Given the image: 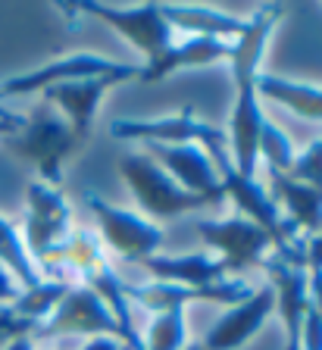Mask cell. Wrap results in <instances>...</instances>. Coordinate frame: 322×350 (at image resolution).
<instances>
[{"label":"cell","mask_w":322,"mask_h":350,"mask_svg":"<svg viewBox=\"0 0 322 350\" xmlns=\"http://www.w3.org/2000/svg\"><path fill=\"white\" fill-rule=\"evenodd\" d=\"M7 147L16 157L35 163L38 172H41L38 182L51 185V188H59V182H63V166H66V160L79 150V141H75L66 119L59 116L51 103L41 100V107H35L29 116H25L23 129L7 138Z\"/></svg>","instance_id":"cell-1"},{"label":"cell","mask_w":322,"mask_h":350,"mask_svg":"<svg viewBox=\"0 0 322 350\" xmlns=\"http://www.w3.org/2000/svg\"><path fill=\"white\" fill-rule=\"evenodd\" d=\"M119 172H122L125 185L132 191L135 204L154 219H172V216H182V213L216 204L210 197H198L191 191H185L182 185H176L157 166V160L150 153H125L119 160Z\"/></svg>","instance_id":"cell-2"},{"label":"cell","mask_w":322,"mask_h":350,"mask_svg":"<svg viewBox=\"0 0 322 350\" xmlns=\"http://www.w3.org/2000/svg\"><path fill=\"white\" fill-rule=\"evenodd\" d=\"M110 135L119 141H144V144H166V147L198 144L210 153L213 166L228 160L226 131L198 119L191 109H185L178 116H160V119H119V122H113Z\"/></svg>","instance_id":"cell-3"},{"label":"cell","mask_w":322,"mask_h":350,"mask_svg":"<svg viewBox=\"0 0 322 350\" xmlns=\"http://www.w3.org/2000/svg\"><path fill=\"white\" fill-rule=\"evenodd\" d=\"M72 234V210L59 188L44 182H31L25 191V250L31 262H51L63 254V244Z\"/></svg>","instance_id":"cell-4"},{"label":"cell","mask_w":322,"mask_h":350,"mask_svg":"<svg viewBox=\"0 0 322 350\" xmlns=\"http://www.w3.org/2000/svg\"><path fill=\"white\" fill-rule=\"evenodd\" d=\"M88 197V206L97 219V228H100L103 244L125 262H144L147 256L160 254L163 247V232L147 222L141 213L122 210V206L103 200L100 194H85Z\"/></svg>","instance_id":"cell-5"},{"label":"cell","mask_w":322,"mask_h":350,"mask_svg":"<svg viewBox=\"0 0 322 350\" xmlns=\"http://www.w3.org/2000/svg\"><path fill=\"white\" fill-rule=\"evenodd\" d=\"M141 75V66H125L122 72H113V75H97V79H81V81H66V85H53L47 88L44 103H51L57 109L59 116L69 122L72 129L75 141L79 147L91 138V129H94V119H97V109H100L103 97L110 94L116 85L122 81H132Z\"/></svg>","instance_id":"cell-6"},{"label":"cell","mask_w":322,"mask_h":350,"mask_svg":"<svg viewBox=\"0 0 322 350\" xmlns=\"http://www.w3.org/2000/svg\"><path fill=\"white\" fill-rule=\"evenodd\" d=\"M198 234L204 238L206 247L219 254L216 260L226 266L228 275L260 266L269 256V247H272L269 234L244 216L219 219V222L216 219H200Z\"/></svg>","instance_id":"cell-7"},{"label":"cell","mask_w":322,"mask_h":350,"mask_svg":"<svg viewBox=\"0 0 322 350\" xmlns=\"http://www.w3.org/2000/svg\"><path fill=\"white\" fill-rule=\"evenodd\" d=\"M75 10L85 16H97L110 29H116L138 53H144L147 63H154L169 44L172 29L160 13V3H141V7H110V3H75Z\"/></svg>","instance_id":"cell-8"},{"label":"cell","mask_w":322,"mask_h":350,"mask_svg":"<svg viewBox=\"0 0 322 350\" xmlns=\"http://www.w3.org/2000/svg\"><path fill=\"white\" fill-rule=\"evenodd\" d=\"M59 335H85V338L113 335L122 341L119 325L113 319V313L107 310V304L85 284L69 288V294L51 313V319H44L31 332V338H59Z\"/></svg>","instance_id":"cell-9"},{"label":"cell","mask_w":322,"mask_h":350,"mask_svg":"<svg viewBox=\"0 0 322 350\" xmlns=\"http://www.w3.org/2000/svg\"><path fill=\"white\" fill-rule=\"evenodd\" d=\"M254 294V288L241 282V278H226L219 284L210 288H182V284H125V297L129 304H141L150 313H169V310H182L188 304H222V306H234L247 300Z\"/></svg>","instance_id":"cell-10"},{"label":"cell","mask_w":322,"mask_h":350,"mask_svg":"<svg viewBox=\"0 0 322 350\" xmlns=\"http://www.w3.org/2000/svg\"><path fill=\"white\" fill-rule=\"evenodd\" d=\"M129 63H116L110 57H100V53H69L63 59H53V63L41 66V69H31V72L13 75V79L0 81V94H44L47 88L53 85H66V81H81V79H97V75H113L122 72Z\"/></svg>","instance_id":"cell-11"},{"label":"cell","mask_w":322,"mask_h":350,"mask_svg":"<svg viewBox=\"0 0 322 350\" xmlns=\"http://www.w3.org/2000/svg\"><path fill=\"white\" fill-rule=\"evenodd\" d=\"M260 266L269 272V288L276 294V310L282 328H285V350H300V325H304V316L310 310L307 266L288 262L276 254H269Z\"/></svg>","instance_id":"cell-12"},{"label":"cell","mask_w":322,"mask_h":350,"mask_svg":"<svg viewBox=\"0 0 322 350\" xmlns=\"http://www.w3.org/2000/svg\"><path fill=\"white\" fill-rule=\"evenodd\" d=\"M263 107H260V97H256L254 81L234 88V107H232V119H228V160L232 169L244 178H254L256 172V144H260V129H263Z\"/></svg>","instance_id":"cell-13"},{"label":"cell","mask_w":322,"mask_h":350,"mask_svg":"<svg viewBox=\"0 0 322 350\" xmlns=\"http://www.w3.org/2000/svg\"><path fill=\"white\" fill-rule=\"evenodd\" d=\"M272 310H276V294H272L269 284H263L247 300L228 306L226 313L213 322V328L200 344H204V350H241L263 328Z\"/></svg>","instance_id":"cell-14"},{"label":"cell","mask_w":322,"mask_h":350,"mask_svg":"<svg viewBox=\"0 0 322 350\" xmlns=\"http://www.w3.org/2000/svg\"><path fill=\"white\" fill-rule=\"evenodd\" d=\"M150 157L157 160V166L172 178L176 185H182L185 191L198 197H210L219 204L222 200V182L219 172L213 166L210 153L198 144H182V147H166V144H147Z\"/></svg>","instance_id":"cell-15"},{"label":"cell","mask_w":322,"mask_h":350,"mask_svg":"<svg viewBox=\"0 0 322 350\" xmlns=\"http://www.w3.org/2000/svg\"><path fill=\"white\" fill-rule=\"evenodd\" d=\"M157 282L163 284H182V288H210L228 278L226 266L210 254H178V256H166V254H154L141 262Z\"/></svg>","instance_id":"cell-16"},{"label":"cell","mask_w":322,"mask_h":350,"mask_svg":"<svg viewBox=\"0 0 322 350\" xmlns=\"http://www.w3.org/2000/svg\"><path fill=\"white\" fill-rule=\"evenodd\" d=\"M282 3H269V7H260L254 13V19H247V29L241 38L232 41V53H228V63H232V81L234 88L256 81L260 75V59H263L266 41H269L272 29H276L278 16H282Z\"/></svg>","instance_id":"cell-17"},{"label":"cell","mask_w":322,"mask_h":350,"mask_svg":"<svg viewBox=\"0 0 322 350\" xmlns=\"http://www.w3.org/2000/svg\"><path fill=\"white\" fill-rule=\"evenodd\" d=\"M232 53V41H219V38H185L178 44H169L166 51L154 59V63L141 66V81H160L166 75L178 72V69H191V66H213L219 59H228Z\"/></svg>","instance_id":"cell-18"},{"label":"cell","mask_w":322,"mask_h":350,"mask_svg":"<svg viewBox=\"0 0 322 350\" xmlns=\"http://www.w3.org/2000/svg\"><path fill=\"white\" fill-rule=\"evenodd\" d=\"M160 13L169 29H182L191 38H219V41L232 38L234 41L247 29V22L238 19V16H228L213 7H200V3H160Z\"/></svg>","instance_id":"cell-19"},{"label":"cell","mask_w":322,"mask_h":350,"mask_svg":"<svg viewBox=\"0 0 322 350\" xmlns=\"http://www.w3.org/2000/svg\"><path fill=\"white\" fill-rule=\"evenodd\" d=\"M272 178V200L285 206L288 213V228L297 232V228H307V232L319 234L322 232V191L310 188V185H300L294 178L282 172H269Z\"/></svg>","instance_id":"cell-20"},{"label":"cell","mask_w":322,"mask_h":350,"mask_svg":"<svg viewBox=\"0 0 322 350\" xmlns=\"http://www.w3.org/2000/svg\"><path fill=\"white\" fill-rule=\"evenodd\" d=\"M254 88H256V97L282 103V107H288L291 113H297V116H304V119L322 122V88L282 79V75H269V72L256 75Z\"/></svg>","instance_id":"cell-21"},{"label":"cell","mask_w":322,"mask_h":350,"mask_svg":"<svg viewBox=\"0 0 322 350\" xmlns=\"http://www.w3.org/2000/svg\"><path fill=\"white\" fill-rule=\"evenodd\" d=\"M0 269L13 278L19 291L41 282V272H38V266L31 262L29 250H25L23 234L7 216H0Z\"/></svg>","instance_id":"cell-22"},{"label":"cell","mask_w":322,"mask_h":350,"mask_svg":"<svg viewBox=\"0 0 322 350\" xmlns=\"http://www.w3.org/2000/svg\"><path fill=\"white\" fill-rule=\"evenodd\" d=\"M69 288H72V284L59 282V278H41L38 284H31V288L16 294V300L10 306H13V313L19 316V319L31 322V325L38 328L44 319H51V313L63 304Z\"/></svg>","instance_id":"cell-23"},{"label":"cell","mask_w":322,"mask_h":350,"mask_svg":"<svg viewBox=\"0 0 322 350\" xmlns=\"http://www.w3.org/2000/svg\"><path fill=\"white\" fill-rule=\"evenodd\" d=\"M256 153L266 160L269 172H282L288 175L294 163V144L285 131L278 129L272 119H263V129H260V144H256Z\"/></svg>","instance_id":"cell-24"},{"label":"cell","mask_w":322,"mask_h":350,"mask_svg":"<svg viewBox=\"0 0 322 350\" xmlns=\"http://www.w3.org/2000/svg\"><path fill=\"white\" fill-rule=\"evenodd\" d=\"M185 338H188V325H185L182 310H169V313H157L147 332L144 350H182Z\"/></svg>","instance_id":"cell-25"},{"label":"cell","mask_w":322,"mask_h":350,"mask_svg":"<svg viewBox=\"0 0 322 350\" xmlns=\"http://www.w3.org/2000/svg\"><path fill=\"white\" fill-rule=\"evenodd\" d=\"M288 178L322 191V138H316L307 150L294 153V163H291V169H288Z\"/></svg>","instance_id":"cell-26"},{"label":"cell","mask_w":322,"mask_h":350,"mask_svg":"<svg viewBox=\"0 0 322 350\" xmlns=\"http://www.w3.org/2000/svg\"><path fill=\"white\" fill-rule=\"evenodd\" d=\"M35 332V325L25 319H19V316L13 313V306L10 304H0V350L7 347L10 341H16V338L23 335H31Z\"/></svg>","instance_id":"cell-27"},{"label":"cell","mask_w":322,"mask_h":350,"mask_svg":"<svg viewBox=\"0 0 322 350\" xmlns=\"http://www.w3.org/2000/svg\"><path fill=\"white\" fill-rule=\"evenodd\" d=\"M300 350H322V316L313 306L307 310L304 325H300Z\"/></svg>","instance_id":"cell-28"},{"label":"cell","mask_w":322,"mask_h":350,"mask_svg":"<svg viewBox=\"0 0 322 350\" xmlns=\"http://www.w3.org/2000/svg\"><path fill=\"white\" fill-rule=\"evenodd\" d=\"M307 297L310 306L322 316V269H307Z\"/></svg>","instance_id":"cell-29"},{"label":"cell","mask_w":322,"mask_h":350,"mask_svg":"<svg viewBox=\"0 0 322 350\" xmlns=\"http://www.w3.org/2000/svg\"><path fill=\"white\" fill-rule=\"evenodd\" d=\"M304 260H307V269H322V232L304 244Z\"/></svg>","instance_id":"cell-30"},{"label":"cell","mask_w":322,"mask_h":350,"mask_svg":"<svg viewBox=\"0 0 322 350\" xmlns=\"http://www.w3.org/2000/svg\"><path fill=\"white\" fill-rule=\"evenodd\" d=\"M79 350H125V344L113 335H94V338H88V341L81 344Z\"/></svg>","instance_id":"cell-31"},{"label":"cell","mask_w":322,"mask_h":350,"mask_svg":"<svg viewBox=\"0 0 322 350\" xmlns=\"http://www.w3.org/2000/svg\"><path fill=\"white\" fill-rule=\"evenodd\" d=\"M16 294H19V288L13 284V278L0 272V304H13Z\"/></svg>","instance_id":"cell-32"},{"label":"cell","mask_w":322,"mask_h":350,"mask_svg":"<svg viewBox=\"0 0 322 350\" xmlns=\"http://www.w3.org/2000/svg\"><path fill=\"white\" fill-rule=\"evenodd\" d=\"M25 116H16V119H0V138H10V135H16V131L23 129Z\"/></svg>","instance_id":"cell-33"},{"label":"cell","mask_w":322,"mask_h":350,"mask_svg":"<svg viewBox=\"0 0 322 350\" xmlns=\"http://www.w3.org/2000/svg\"><path fill=\"white\" fill-rule=\"evenodd\" d=\"M3 350H35V338L23 335V338H16V341H10Z\"/></svg>","instance_id":"cell-34"},{"label":"cell","mask_w":322,"mask_h":350,"mask_svg":"<svg viewBox=\"0 0 322 350\" xmlns=\"http://www.w3.org/2000/svg\"><path fill=\"white\" fill-rule=\"evenodd\" d=\"M16 116H19V113H13V109H7L3 103H0V119H16Z\"/></svg>","instance_id":"cell-35"},{"label":"cell","mask_w":322,"mask_h":350,"mask_svg":"<svg viewBox=\"0 0 322 350\" xmlns=\"http://www.w3.org/2000/svg\"><path fill=\"white\" fill-rule=\"evenodd\" d=\"M182 350H204V344H185Z\"/></svg>","instance_id":"cell-36"},{"label":"cell","mask_w":322,"mask_h":350,"mask_svg":"<svg viewBox=\"0 0 322 350\" xmlns=\"http://www.w3.org/2000/svg\"><path fill=\"white\" fill-rule=\"evenodd\" d=\"M0 272H3V269H0ZM3 275H7V272H3Z\"/></svg>","instance_id":"cell-37"},{"label":"cell","mask_w":322,"mask_h":350,"mask_svg":"<svg viewBox=\"0 0 322 350\" xmlns=\"http://www.w3.org/2000/svg\"><path fill=\"white\" fill-rule=\"evenodd\" d=\"M125 350H129V347H125Z\"/></svg>","instance_id":"cell-38"}]
</instances>
